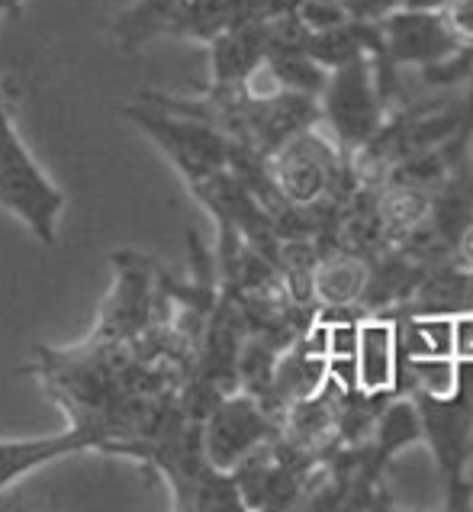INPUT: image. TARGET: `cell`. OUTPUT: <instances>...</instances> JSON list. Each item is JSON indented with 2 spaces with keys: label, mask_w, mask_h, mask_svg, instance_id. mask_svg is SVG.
I'll return each instance as SVG.
<instances>
[{
  "label": "cell",
  "mask_w": 473,
  "mask_h": 512,
  "mask_svg": "<svg viewBox=\"0 0 473 512\" xmlns=\"http://www.w3.org/2000/svg\"><path fill=\"white\" fill-rule=\"evenodd\" d=\"M0 207L23 219L42 245H55L65 194L42 174L17 136L4 91H0Z\"/></svg>",
  "instance_id": "obj_1"
},
{
  "label": "cell",
  "mask_w": 473,
  "mask_h": 512,
  "mask_svg": "<svg viewBox=\"0 0 473 512\" xmlns=\"http://www.w3.org/2000/svg\"><path fill=\"white\" fill-rule=\"evenodd\" d=\"M120 265V284L110 303L103 306V323L94 335L97 342H136L139 332L149 323V297H152V271L145 268L149 261H142L136 252L116 255Z\"/></svg>",
  "instance_id": "obj_2"
},
{
  "label": "cell",
  "mask_w": 473,
  "mask_h": 512,
  "mask_svg": "<svg viewBox=\"0 0 473 512\" xmlns=\"http://www.w3.org/2000/svg\"><path fill=\"white\" fill-rule=\"evenodd\" d=\"M383 42H387V52L399 58V62H425V65H435L461 49L448 33L438 10H409V7H396L393 13L383 17Z\"/></svg>",
  "instance_id": "obj_3"
},
{
  "label": "cell",
  "mask_w": 473,
  "mask_h": 512,
  "mask_svg": "<svg viewBox=\"0 0 473 512\" xmlns=\"http://www.w3.org/2000/svg\"><path fill=\"white\" fill-rule=\"evenodd\" d=\"M206 419L210 422H206L203 451L219 471H229L232 464H239L251 448L261 445L264 432H268V422L251 406V400H226Z\"/></svg>",
  "instance_id": "obj_4"
},
{
  "label": "cell",
  "mask_w": 473,
  "mask_h": 512,
  "mask_svg": "<svg viewBox=\"0 0 473 512\" xmlns=\"http://www.w3.org/2000/svg\"><path fill=\"white\" fill-rule=\"evenodd\" d=\"M329 110L345 136L367 139V133L374 129L377 110H374L371 81H367V65L361 55L348 58L342 71L335 75L329 91Z\"/></svg>",
  "instance_id": "obj_5"
},
{
  "label": "cell",
  "mask_w": 473,
  "mask_h": 512,
  "mask_svg": "<svg viewBox=\"0 0 473 512\" xmlns=\"http://www.w3.org/2000/svg\"><path fill=\"white\" fill-rule=\"evenodd\" d=\"M325 178H329V165H325V155L316 142L290 145L277 162V184L297 203L316 200L325 187Z\"/></svg>",
  "instance_id": "obj_6"
},
{
  "label": "cell",
  "mask_w": 473,
  "mask_h": 512,
  "mask_svg": "<svg viewBox=\"0 0 473 512\" xmlns=\"http://www.w3.org/2000/svg\"><path fill=\"white\" fill-rule=\"evenodd\" d=\"M235 20L239 17H235L232 0H174V7L168 13V23L161 33L181 36V39L213 42Z\"/></svg>",
  "instance_id": "obj_7"
},
{
  "label": "cell",
  "mask_w": 473,
  "mask_h": 512,
  "mask_svg": "<svg viewBox=\"0 0 473 512\" xmlns=\"http://www.w3.org/2000/svg\"><path fill=\"white\" fill-rule=\"evenodd\" d=\"M358 384L361 390H387L396 377V342L387 323H367L358 329Z\"/></svg>",
  "instance_id": "obj_8"
},
{
  "label": "cell",
  "mask_w": 473,
  "mask_h": 512,
  "mask_svg": "<svg viewBox=\"0 0 473 512\" xmlns=\"http://www.w3.org/2000/svg\"><path fill=\"white\" fill-rule=\"evenodd\" d=\"M174 7V0H139L136 7L126 10L116 20V39L123 42V49H139L142 42H149L158 36L168 23V13Z\"/></svg>",
  "instance_id": "obj_9"
},
{
  "label": "cell",
  "mask_w": 473,
  "mask_h": 512,
  "mask_svg": "<svg viewBox=\"0 0 473 512\" xmlns=\"http://www.w3.org/2000/svg\"><path fill=\"white\" fill-rule=\"evenodd\" d=\"M364 287V271L358 261H329L319 274H316V290L322 300L329 303H348L351 297H358V290Z\"/></svg>",
  "instance_id": "obj_10"
},
{
  "label": "cell",
  "mask_w": 473,
  "mask_h": 512,
  "mask_svg": "<svg viewBox=\"0 0 473 512\" xmlns=\"http://www.w3.org/2000/svg\"><path fill=\"white\" fill-rule=\"evenodd\" d=\"M412 371H416L422 390L432 393L435 400H448L457 393V364L454 355H425L412 358Z\"/></svg>",
  "instance_id": "obj_11"
},
{
  "label": "cell",
  "mask_w": 473,
  "mask_h": 512,
  "mask_svg": "<svg viewBox=\"0 0 473 512\" xmlns=\"http://www.w3.org/2000/svg\"><path fill=\"white\" fill-rule=\"evenodd\" d=\"M412 358L425 355H454V323L451 319H419L409 326Z\"/></svg>",
  "instance_id": "obj_12"
},
{
  "label": "cell",
  "mask_w": 473,
  "mask_h": 512,
  "mask_svg": "<svg viewBox=\"0 0 473 512\" xmlns=\"http://www.w3.org/2000/svg\"><path fill=\"white\" fill-rule=\"evenodd\" d=\"M448 33L461 49H473V0H445L438 7Z\"/></svg>",
  "instance_id": "obj_13"
},
{
  "label": "cell",
  "mask_w": 473,
  "mask_h": 512,
  "mask_svg": "<svg viewBox=\"0 0 473 512\" xmlns=\"http://www.w3.org/2000/svg\"><path fill=\"white\" fill-rule=\"evenodd\" d=\"M422 213H425V200L419 194H412V190H396V194H390L387 203H383V216H387V223L396 229L416 226Z\"/></svg>",
  "instance_id": "obj_14"
},
{
  "label": "cell",
  "mask_w": 473,
  "mask_h": 512,
  "mask_svg": "<svg viewBox=\"0 0 473 512\" xmlns=\"http://www.w3.org/2000/svg\"><path fill=\"white\" fill-rule=\"evenodd\" d=\"M380 435H383V445L387 448L403 445L409 438L419 435V416L412 413V406H396L387 413V419H383Z\"/></svg>",
  "instance_id": "obj_15"
},
{
  "label": "cell",
  "mask_w": 473,
  "mask_h": 512,
  "mask_svg": "<svg viewBox=\"0 0 473 512\" xmlns=\"http://www.w3.org/2000/svg\"><path fill=\"white\" fill-rule=\"evenodd\" d=\"M20 10V0H0V13H17Z\"/></svg>",
  "instance_id": "obj_16"
}]
</instances>
